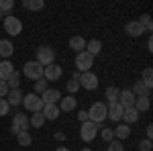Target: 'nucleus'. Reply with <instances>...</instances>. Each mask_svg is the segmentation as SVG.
I'll list each match as a JSON object with an SVG mask.
<instances>
[{
    "label": "nucleus",
    "mask_w": 153,
    "mask_h": 151,
    "mask_svg": "<svg viewBox=\"0 0 153 151\" xmlns=\"http://www.w3.org/2000/svg\"><path fill=\"white\" fill-rule=\"evenodd\" d=\"M88 121H92L94 125H102L106 121V104L104 102H94V104L90 106V110H88Z\"/></svg>",
    "instance_id": "nucleus-1"
},
{
    "label": "nucleus",
    "mask_w": 153,
    "mask_h": 151,
    "mask_svg": "<svg viewBox=\"0 0 153 151\" xmlns=\"http://www.w3.org/2000/svg\"><path fill=\"white\" fill-rule=\"evenodd\" d=\"M39 65H43V68H47L51 65L53 61H55V51L51 49L49 45H41L37 49V59H35Z\"/></svg>",
    "instance_id": "nucleus-2"
},
{
    "label": "nucleus",
    "mask_w": 153,
    "mask_h": 151,
    "mask_svg": "<svg viewBox=\"0 0 153 151\" xmlns=\"http://www.w3.org/2000/svg\"><path fill=\"white\" fill-rule=\"evenodd\" d=\"M29 116L23 115V112H16V115L12 116V125H10V133L16 137L19 133H23V131H29Z\"/></svg>",
    "instance_id": "nucleus-3"
},
{
    "label": "nucleus",
    "mask_w": 153,
    "mask_h": 151,
    "mask_svg": "<svg viewBox=\"0 0 153 151\" xmlns=\"http://www.w3.org/2000/svg\"><path fill=\"white\" fill-rule=\"evenodd\" d=\"M98 131H100L98 125H94L92 121H86V123H82V127H80V137L86 143H92L96 139V135H98Z\"/></svg>",
    "instance_id": "nucleus-4"
},
{
    "label": "nucleus",
    "mask_w": 153,
    "mask_h": 151,
    "mask_svg": "<svg viewBox=\"0 0 153 151\" xmlns=\"http://www.w3.org/2000/svg\"><path fill=\"white\" fill-rule=\"evenodd\" d=\"M23 106L27 110H31V112H41L45 104H43V100L35 92H31V94H27V96H23Z\"/></svg>",
    "instance_id": "nucleus-5"
},
{
    "label": "nucleus",
    "mask_w": 153,
    "mask_h": 151,
    "mask_svg": "<svg viewBox=\"0 0 153 151\" xmlns=\"http://www.w3.org/2000/svg\"><path fill=\"white\" fill-rule=\"evenodd\" d=\"M92 65H94V57H92L90 53H86V51L76 53V68L80 70V74L90 71V70H92Z\"/></svg>",
    "instance_id": "nucleus-6"
},
{
    "label": "nucleus",
    "mask_w": 153,
    "mask_h": 151,
    "mask_svg": "<svg viewBox=\"0 0 153 151\" xmlns=\"http://www.w3.org/2000/svg\"><path fill=\"white\" fill-rule=\"evenodd\" d=\"M23 76L31 78V80H41L43 78V65H39L37 61H27L23 65Z\"/></svg>",
    "instance_id": "nucleus-7"
},
{
    "label": "nucleus",
    "mask_w": 153,
    "mask_h": 151,
    "mask_svg": "<svg viewBox=\"0 0 153 151\" xmlns=\"http://www.w3.org/2000/svg\"><path fill=\"white\" fill-rule=\"evenodd\" d=\"M4 29H6V33L10 37H16L23 33V23H21V19H16V16H4Z\"/></svg>",
    "instance_id": "nucleus-8"
},
{
    "label": "nucleus",
    "mask_w": 153,
    "mask_h": 151,
    "mask_svg": "<svg viewBox=\"0 0 153 151\" xmlns=\"http://www.w3.org/2000/svg\"><path fill=\"white\" fill-rule=\"evenodd\" d=\"M78 82H80V88H86V90H96V88H98V76L92 74V71L80 74Z\"/></svg>",
    "instance_id": "nucleus-9"
},
{
    "label": "nucleus",
    "mask_w": 153,
    "mask_h": 151,
    "mask_svg": "<svg viewBox=\"0 0 153 151\" xmlns=\"http://www.w3.org/2000/svg\"><path fill=\"white\" fill-rule=\"evenodd\" d=\"M61 74H63V70L59 68L57 63H51V65H47V68H43V78L47 82H55L61 78Z\"/></svg>",
    "instance_id": "nucleus-10"
},
{
    "label": "nucleus",
    "mask_w": 153,
    "mask_h": 151,
    "mask_svg": "<svg viewBox=\"0 0 153 151\" xmlns=\"http://www.w3.org/2000/svg\"><path fill=\"white\" fill-rule=\"evenodd\" d=\"M117 102L123 106V110H125V108H133V106H135V94L131 92V90H120Z\"/></svg>",
    "instance_id": "nucleus-11"
},
{
    "label": "nucleus",
    "mask_w": 153,
    "mask_h": 151,
    "mask_svg": "<svg viewBox=\"0 0 153 151\" xmlns=\"http://www.w3.org/2000/svg\"><path fill=\"white\" fill-rule=\"evenodd\" d=\"M39 98L43 100V104H57L59 100H61V94H59V90H55V88H47Z\"/></svg>",
    "instance_id": "nucleus-12"
},
{
    "label": "nucleus",
    "mask_w": 153,
    "mask_h": 151,
    "mask_svg": "<svg viewBox=\"0 0 153 151\" xmlns=\"http://www.w3.org/2000/svg\"><path fill=\"white\" fill-rule=\"evenodd\" d=\"M106 118H110V121L118 123V121L123 118V106L118 104V102H112V104H108V106H106Z\"/></svg>",
    "instance_id": "nucleus-13"
},
{
    "label": "nucleus",
    "mask_w": 153,
    "mask_h": 151,
    "mask_svg": "<svg viewBox=\"0 0 153 151\" xmlns=\"http://www.w3.org/2000/svg\"><path fill=\"white\" fill-rule=\"evenodd\" d=\"M131 92L135 94V98H143V96H145V98H151V90H149V88H147V86H145V84H143L141 80L133 84Z\"/></svg>",
    "instance_id": "nucleus-14"
},
{
    "label": "nucleus",
    "mask_w": 153,
    "mask_h": 151,
    "mask_svg": "<svg viewBox=\"0 0 153 151\" xmlns=\"http://www.w3.org/2000/svg\"><path fill=\"white\" fill-rule=\"evenodd\" d=\"M23 96L25 94L21 92V88L8 90V94H6V102H8L10 106H19V104H23Z\"/></svg>",
    "instance_id": "nucleus-15"
},
{
    "label": "nucleus",
    "mask_w": 153,
    "mask_h": 151,
    "mask_svg": "<svg viewBox=\"0 0 153 151\" xmlns=\"http://www.w3.org/2000/svg\"><path fill=\"white\" fill-rule=\"evenodd\" d=\"M125 33H129L131 37H139V35H143V33H145V29L141 27V23H139V21H131V23L125 25Z\"/></svg>",
    "instance_id": "nucleus-16"
},
{
    "label": "nucleus",
    "mask_w": 153,
    "mask_h": 151,
    "mask_svg": "<svg viewBox=\"0 0 153 151\" xmlns=\"http://www.w3.org/2000/svg\"><path fill=\"white\" fill-rule=\"evenodd\" d=\"M43 116H45V121H55L59 116V106L57 104H45L43 106Z\"/></svg>",
    "instance_id": "nucleus-17"
},
{
    "label": "nucleus",
    "mask_w": 153,
    "mask_h": 151,
    "mask_svg": "<svg viewBox=\"0 0 153 151\" xmlns=\"http://www.w3.org/2000/svg\"><path fill=\"white\" fill-rule=\"evenodd\" d=\"M84 51H86V53H90L92 57H96V55L102 51V43H100L98 39H90V41L86 43V49H84Z\"/></svg>",
    "instance_id": "nucleus-18"
},
{
    "label": "nucleus",
    "mask_w": 153,
    "mask_h": 151,
    "mask_svg": "<svg viewBox=\"0 0 153 151\" xmlns=\"http://www.w3.org/2000/svg\"><path fill=\"white\" fill-rule=\"evenodd\" d=\"M12 71H14V65H12L10 61H0V80L2 82L8 80L12 76Z\"/></svg>",
    "instance_id": "nucleus-19"
},
{
    "label": "nucleus",
    "mask_w": 153,
    "mask_h": 151,
    "mask_svg": "<svg viewBox=\"0 0 153 151\" xmlns=\"http://www.w3.org/2000/svg\"><path fill=\"white\" fill-rule=\"evenodd\" d=\"M76 108V96H65V98H61L59 100V110H63V112H70Z\"/></svg>",
    "instance_id": "nucleus-20"
},
{
    "label": "nucleus",
    "mask_w": 153,
    "mask_h": 151,
    "mask_svg": "<svg viewBox=\"0 0 153 151\" xmlns=\"http://www.w3.org/2000/svg\"><path fill=\"white\" fill-rule=\"evenodd\" d=\"M112 131H114V137H117V141L129 139V137H131V127H129V125H125V123H123V125H118L117 129H112Z\"/></svg>",
    "instance_id": "nucleus-21"
},
{
    "label": "nucleus",
    "mask_w": 153,
    "mask_h": 151,
    "mask_svg": "<svg viewBox=\"0 0 153 151\" xmlns=\"http://www.w3.org/2000/svg\"><path fill=\"white\" fill-rule=\"evenodd\" d=\"M137 118H139V112H137L135 108H125V110H123V118H120V121H125V125H133Z\"/></svg>",
    "instance_id": "nucleus-22"
},
{
    "label": "nucleus",
    "mask_w": 153,
    "mask_h": 151,
    "mask_svg": "<svg viewBox=\"0 0 153 151\" xmlns=\"http://www.w3.org/2000/svg\"><path fill=\"white\" fill-rule=\"evenodd\" d=\"M12 51H14V45H12L8 39H2L0 41V57H10Z\"/></svg>",
    "instance_id": "nucleus-23"
},
{
    "label": "nucleus",
    "mask_w": 153,
    "mask_h": 151,
    "mask_svg": "<svg viewBox=\"0 0 153 151\" xmlns=\"http://www.w3.org/2000/svg\"><path fill=\"white\" fill-rule=\"evenodd\" d=\"M149 106H151V100L143 96V98H135V106H133V108H135L137 112H145V110H149Z\"/></svg>",
    "instance_id": "nucleus-24"
},
{
    "label": "nucleus",
    "mask_w": 153,
    "mask_h": 151,
    "mask_svg": "<svg viewBox=\"0 0 153 151\" xmlns=\"http://www.w3.org/2000/svg\"><path fill=\"white\" fill-rule=\"evenodd\" d=\"M23 8H27V10H41V8H45V2L43 0H23Z\"/></svg>",
    "instance_id": "nucleus-25"
},
{
    "label": "nucleus",
    "mask_w": 153,
    "mask_h": 151,
    "mask_svg": "<svg viewBox=\"0 0 153 151\" xmlns=\"http://www.w3.org/2000/svg\"><path fill=\"white\" fill-rule=\"evenodd\" d=\"M70 47L76 51V53H80V51L86 49V41H84L82 37H71L70 39Z\"/></svg>",
    "instance_id": "nucleus-26"
},
{
    "label": "nucleus",
    "mask_w": 153,
    "mask_h": 151,
    "mask_svg": "<svg viewBox=\"0 0 153 151\" xmlns=\"http://www.w3.org/2000/svg\"><path fill=\"white\" fill-rule=\"evenodd\" d=\"M16 141H19V145H21V147H29V145L33 143V137H31V133H29V131H23V133H19V135H16Z\"/></svg>",
    "instance_id": "nucleus-27"
},
{
    "label": "nucleus",
    "mask_w": 153,
    "mask_h": 151,
    "mask_svg": "<svg viewBox=\"0 0 153 151\" xmlns=\"http://www.w3.org/2000/svg\"><path fill=\"white\" fill-rule=\"evenodd\" d=\"M43 123H45V116H43V112H33V116L29 118V125H31V127H35V129L43 127Z\"/></svg>",
    "instance_id": "nucleus-28"
},
{
    "label": "nucleus",
    "mask_w": 153,
    "mask_h": 151,
    "mask_svg": "<svg viewBox=\"0 0 153 151\" xmlns=\"http://www.w3.org/2000/svg\"><path fill=\"white\" fill-rule=\"evenodd\" d=\"M6 84H8V90H16L21 86V74L19 71H12V76L6 80Z\"/></svg>",
    "instance_id": "nucleus-29"
},
{
    "label": "nucleus",
    "mask_w": 153,
    "mask_h": 151,
    "mask_svg": "<svg viewBox=\"0 0 153 151\" xmlns=\"http://www.w3.org/2000/svg\"><path fill=\"white\" fill-rule=\"evenodd\" d=\"M143 84H145V86H147V88H149V90H151V86H153V70L151 68H145V71H143Z\"/></svg>",
    "instance_id": "nucleus-30"
},
{
    "label": "nucleus",
    "mask_w": 153,
    "mask_h": 151,
    "mask_svg": "<svg viewBox=\"0 0 153 151\" xmlns=\"http://www.w3.org/2000/svg\"><path fill=\"white\" fill-rule=\"evenodd\" d=\"M118 88H114V86H110V88H106V98H108V104H112V102H117L118 100Z\"/></svg>",
    "instance_id": "nucleus-31"
},
{
    "label": "nucleus",
    "mask_w": 153,
    "mask_h": 151,
    "mask_svg": "<svg viewBox=\"0 0 153 151\" xmlns=\"http://www.w3.org/2000/svg\"><path fill=\"white\" fill-rule=\"evenodd\" d=\"M139 23H141V27L145 29V33H151L153 23H151V16H149V14H143L141 19H139Z\"/></svg>",
    "instance_id": "nucleus-32"
},
{
    "label": "nucleus",
    "mask_w": 153,
    "mask_h": 151,
    "mask_svg": "<svg viewBox=\"0 0 153 151\" xmlns=\"http://www.w3.org/2000/svg\"><path fill=\"white\" fill-rule=\"evenodd\" d=\"M14 8V0H0V14L10 12Z\"/></svg>",
    "instance_id": "nucleus-33"
},
{
    "label": "nucleus",
    "mask_w": 153,
    "mask_h": 151,
    "mask_svg": "<svg viewBox=\"0 0 153 151\" xmlns=\"http://www.w3.org/2000/svg\"><path fill=\"white\" fill-rule=\"evenodd\" d=\"M100 137L106 141V143H110V141H114V131L112 129H100Z\"/></svg>",
    "instance_id": "nucleus-34"
},
{
    "label": "nucleus",
    "mask_w": 153,
    "mask_h": 151,
    "mask_svg": "<svg viewBox=\"0 0 153 151\" xmlns=\"http://www.w3.org/2000/svg\"><path fill=\"white\" fill-rule=\"evenodd\" d=\"M45 90H47V80H45V78L37 80V82H35V94L39 96V94H43V92H45Z\"/></svg>",
    "instance_id": "nucleus-35"
},
{
    "label": "nucleus",
    "mask_w": 153,
    "mask_h": 151,
    "mask_svg": "<svg viewBox=\"0 0 153 151\" xmlns=\"http://www.w3.org/2000/svg\"><path fill=\"white\" fill-rule=\"evenodd\" d=\"M78 90H80V82L71 78V80L68 82V92H70V96H74V92H78Z\"/></svg>",
    "instance_id": "nucleus-36"
},
{
    "label": "nucleus",
    "mask_w": 153,
    "mask_h": 151,
    "mask_svg": "<svg viewBox=\"0 0 153 151\" xmlns=\"http://www.w3.org/2000/svg\"><path fill=\"white\" fill-rule=\"evenodd\" d=\"M8 110H10V104L6 102V98H0V116L8 115Z\"/></svg>",
    "instance_id": "nucleus-37"
},
{
    "label": "nucleus",
    "mask_w": 153,
    "mask_h": 151,
    "mask_svg": "<svg viewBox=\"0 0 153 151\" xmlns=\"http://www.w3.org/2000/svg\"><path fill=\"white\" fill-rule=\"evenodd\" d=\"M106 151H125V149H123V143L120 141H110Z\"/></svg>",
    "instance_id": "nucleus-38"
},
{
    "label": "nucleus",
    "mask_w": 153,
    "mask_h": 151,
    "mask_svg": "<svg viewBox=\"0 0 153 151\" xmlns=\"http://www.w3.org/2000/svg\"><path fill=\"white\" fill-rule=\"evenodd\" d=\"M139 149H141V151H151V141H149V139L139 141Z\"/></svg>",
    "instance_id": "nucleus-39"
},
{
    "label": "nucleus",
    "mask_w": 153,
    "mask_h": 151,
    "mask_svg": "<svg viewBox=\"0 0 153 151\" xmlns=\"http://www.w3.org/2000/svg\"><path fill=\"white\" fill-rule=\"evenodd\" d=\"M6 94H8V84H6V82H2V80H0V98H4Z\"/></svg>",
    "instance_id": "nucleus-40"
},
{
    "label": "nucleus",
    "mask_w": 153,
    "mask_h": 151,
    "mask_svg": "<svg viewBox=\"0 0 153 151\" xmlns=\"http://www.w3.org/2000/svg\"><path fill=\"white\" fill-rule=\"evenodd\" d=\"M78 121H80V123H86V121H88V110H80V112H78Z\"/></svg>",
    "instance_id": "nucleus-41"
},
{
    "label": "nucleus",
    "mask_w": 153,
    "mask_h": 151,
    "mask_svg": "<svg viewBox=\"0 0 153 151\" xmlns=\"http://www.w3.org/2000/svg\"><path fill=\"white\" fill-rule=\"evenodd\" d=\"M145 135H147V139L151 141V137H153V127H151V125H147V129H145Z\"/></svg>",
    "instance_id": "nucleus-42"
},
{
    "label": "nucleus",
    "mask_w": 153,
    "mask_h": 151,
    "mask_svg": "<svg viewBox=\"0 0 153 151\" xmlns=\"http://www.w3.org/2000/svg\"><path fill=\"white\" fill-rule=\"evenodd\" d=\"M55 139H57V141H63V139H65V135H63V133H59V131H57V133H55Z\"/></svg>",
    "instance_id": "nucleus-43"
},
{
    "label": "nucleus",
    "mask_w": 153,
    "mask_h": 151,
    "mask_svg": "<svg viewBox=\"0 0 153 151\" xmlns=\"http://www.w3.org/2000/svg\"><path fill=\"white\" fill-rule=\"evenodd\" d=\"M147 47H149V51H153V41H151V37H149V41H147Z\"/></svg>",
    "instance_id": "nucleus-44"
},
{
    "label": "nucleus",
    "mask_w": 153,
    "mask_h": 151,
    "mask_svg": "<svg viewBox=\"0 0 153 151\" xmlns=\"http://www.w3.org/2000/svg\"><path fill=\"white\" fill-rule=\"evenodd\" d=\"M55 151H70V149H68V147H57Z\"/></svg>",
    "instance_id": "nucleus-45"
},
{
    "label": "nucleus",
    "mask_w": 153,
    "mask_h": 151,
    "mask_svg": "<svg viewBox=\"0 0 153 151\" xmlns=\"http://www.w3.org/2000/svg\"><path fill=\"white\" fill-rule=\"evenodd\" d=\"M2 16H4V14H0V21H2Z\"/></svg>",
    "instance_id": "nucleus-46"
},
{
    "label": "nucleus",
    "mask_w": 153,
    "mask_h": 151,
    "mask_svg": "<svg viewBox=\"0 0 153 151\" xmlns=\"http://www.w3.org/2000/svg\"><path fill=\"white\" fill-rule=\"evenodd\" d=\"M82 151H90V149H82Z\"/></svg>",
    "instance_id": "nucleus-47"
}]
</instances>
